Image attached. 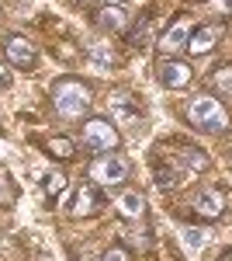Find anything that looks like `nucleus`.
<instances>
[{"mask_svg": "<svg viewBox=\"0 0 232 261\" xmlns=\"http://www.w3.org/2000/svg\"><path fill=\"white\" fill-rule=\"evenodd\" d=\"M187 39H191V24H187V21H177L167 35H159V53H163V56H167V53H180V49L187 45Z\"/></svg>", "mask_w": 232, "mask_h": 261, "instance_id": "11", "label": "nucleus"}, {"mask_svg": "<svg viewBox=\"0 0 232 261\" xmlns=\"http://www.w3.org/2000/svg\"><path fill=\"white\" fill-rule=\"evenodd\" d=\"M49 153L59 157V161H66V157H73V143L66 136H56V140H49Z\"/></svg>", "mask_w": 232, "mask_h": 261, "instance_id": "19", "label": "nucleus"}, {"mask_svg": "<svg viewBox=\"0 0 232 261\" xmlns=\"http://www.w3.org/2000/svg\"><path fill=\"white\" fill-rule=\"evenodd\" d=\"M108 4H128V0H108Z\"/></svg>", "mask_w": 232, "mask_h": 261, "instance_id": "23", "label": "nucleus"}, {"mask_svg": "<svg viewBox=\"0 0 232 261\" xmlns=\"http://www.w3.org/2000/svg\"><path fill=\"white\" fill-rule=\"evenodd\" d=\"M125 174H128V164L121 161L118 153H104V157L90 167V178H94L97 185H108V188H111V185H121Z\"/></svg>", "mask_w": 232, "mask_h": 261, "instance_id": "4", "label": "nucleus"}, {"mask_svg": "<svg viewBox=\"0 0 232 261\" xmlns=\"http://www.w3.org/2000/svg\"><path fill=\"white\" fill-rule=\"evenodd\" d=\"M11 84H14L11 70H7V66H0V91H11Z\"/></svg>", "mask_w": 232, "mask_h": 261, "instance_id": "22", "label": "nucleus"}, {"mask_svg": "<svg viewBox=\"0 0 232 261\" xmlns=\"http://www.w3.org/2000/svg\"><path fill=\"white\" fill-rule=\"evenodd\" d=\"M101 209V192L97 185H80L73 192V202H70V216H94Z\"/></svg>", "mask_w": 232, "mask_h": 261, "instance_id": "7", "label": "nucleus"}, {"mask_svg": "<svg viewBox=\"0 0 232 261\" xmlns=\"http://www.w3.org/2000/svg\"><path fill=\"white\" fill-rule=\"evenodd\" d=\"M4 49H7V60L14 63L18 70H35L39 66V49L24 39V35H11Z\"/></svg>", "mask_w": 232, "mask_h": 261, "instance_id": "5", "label": "nucleus"}, {"mask_svg": "<svg viewBox=\"0 0 232 261\" xmlns=\"http://www.w3.org/2000/svg\"><path fill=\"white\" fill-rule=\"evenodd\" d=\"M101 261H132V254H128V247L115 244V247H108V251L101 254Z\"/></svg>", "mask_w": 232, "mask_h": 261, "instance_id": "21", "label": "nucleus"}, {"mask_svg": "<svg viewBox=\"0 0 232 261\" xmlns=\"http://www.w3.org/2000/svg\"><path fill=\"white\" fill-rule=\"evenodd\" d=\"M180 241H184L187 251H201L208 237H205V230H197V226H184V230H180Z\"/></svg>", "mask_w": 232, "mask_h": 261, "instance_id": "17", "label": "nucleus"}, {"mask_svg": "<svg viewBox=\"0 0 232 261\" xmlns=\"http://www.w3.org/2000/svg\"><path fill=\"white\" fill-rule=\"evenodd\" d=\"M222 39V28L218 24H201V28H194L191 39H187V49H191L194 56H205L208 49H215V42Z\"/></svg>", "mask_w": 232, "mask_h": 261, "instance_id": "9", "label": "nucleus"}, {"mask_svg": "<svg viewBox=\"0 0 232 261\" xmlns=\"http://www.w3.org/2000/svg\"><path fill=\"white\" fill-rule=\"evenodd\" d=\"M184 171H180V167H177V164H167V167H163V164H156V185H159V188H177V185H184Z\"/></svg>", "mask_w": 232, "mask_h": 261, "instance_id": "15", "label": "nucleus"}, {"mask_svg": "<svg viewBox=\"0 0 232 261\" xmlns=\"http://www.w3.org/2000/svg\"><path fill=\"white\" fill-rule=\"evenodd\" d=\"M187 115H191V122L197 125V129H205V133H222V129L229 125L225 108H222L215 98H197V101H191Z\"/></svg>", "mask_w": 232, "mask_h": 261, "instance_id": "2", "label": "nucleus"}, {"mask_svg": "<svg viewBox=\"0 0 232 261\" xmlns=\"http://www.w3.org/2000/svg\"><path fill=\"white\" fill-rule=\"evenodd\" d=\"M118 213H121L125 220H139V216L146 213V199H142L139 192H121V195H118Z\"/></svg>", "mask_w": 232, "mask_h": 261, "instance_id": "13", "label": "nucleus"}, {"mask_svg": "<svg viewBox=\"0 0 232 261\" xmlns=\"http://www.w3.org/2000/svg\"><path fill=\"white\" fill-rule=\"evenodd\" d=\"M52 101H56V112L62 119H80L90 108V91L80 81H59L52 87Z\"/></svg>", "mask_w": 232, "mask_h": 261, "instance_id": "1", "label": "nucleus"}, {"mask_svg": "<svg viewBox=\"0 0 232 261\" xmlns=\"http://www.w3.org/2000/svg\"><path fill=\"white\" fill-rule=\"evenodd\" d=\"M174 164L184 171V178H194V174L208 171V153H205V150H197V146H184V150H177Z\"/></svg>", "mask_w": 232, "mask_h": 261, "instance_id": "8", "label": "nucleus"}, {"mask_svg": "<svg viewBox=\"0 0 232 261\" xmlns=\"http://www.w3.org/2000/svg\"><path fill=\"white\" fill-rule=\"evenodd\" d=\"M83 143H87L90 150L111 153V150H118V129L108 119H87L83 122Z\"/></svg>", "mask_w": 232, "mask_h": 261, "instance_id": "3", "label": "nucleus"}, {"mask_svg": "<svg viewBox=\"0 0 232 261\" xmlns=\"http://www.w3.org/2000/svg\"><path fill=\"white\" fill-rule=\"evenodd\" d=\"M108 108H111V115H115L121 125H136L139 115H142L139 98H136V94H128V91H115V94L108 98Z\"/></svg>", "mask_w": 232, "mask_h": 261, "instance_id": "6", "label": "nucleus"}, {"mask_svg": "<svg viewBox=\"0 0 232 261\" xmlns=\"http://www.w3.org/2000/svg\"><path fill=\"white\" fill-rule=\"evenodd\" d=\"M218 261H229V258H218Z\"/></svg>", "mask_w": 232, "mask_h": 261, "instance_id": "24", "label": "nucleus"}, {"mask_svg": "<svg viewBox=\"0 0 232 261\" xmlns=\"http://www.w3.org/2000/svg\"><path fill=\"white\" fill-rule=\"evenodd\" d=\"M212 84L218 87V91H225V94H232V66H225V70H218L212 77Z\"/></svg>", "mask_w": 232, "mask_h": 261, "instance_id": "20", "label": "nucleus"}, {"mask_svg": "<svg viewBox=\"0 0 232 261\" xmlns=\"http://www.w3.org/2000/svg\"><path fill=\"white\" fill-rule=\"evenodd\" d=\"M222 209H225L222 192H201V195L194 199V213H197L201 220H218V216H222Z\"/></svg>", "mask_w": 232, "mask_h": 261, "instance_id": "12", "label": "nucleus"}, {"mask_svg": "<svg viewBox=\"0 0 232 261\" xmlns=\"http://www.w3.org/2000/svg\"><path fill=\"white\" fill-rule=\"evenodd\" d=\"M62 192H66V174L49 171V174H45V195H49V199H59Z\"/></svg>", "mask_w": 232, "mask_h": 261, "instance_id": "18", "label": "nucleus"}, {"mask_svg": "<svg viewBox=\"0 0 232 261\" xmlns=\"http://www.w3.org/2000/svg\"><path fill=\"white\" fill-rule=\"evenodd\" d=\"M101 28H111V32H118V28H125V21H128V11H125V4H104L101 7Z\"/></svg>", "mask_w": 232, "mask_h": 261, "instance_id": "14", "label": "nucleus"}, {"mask_svg": "<svg viewBox=\"0 0 232 261\" xmlns=\"http://www.w3.org/2000/svg\"><path fill=\"white\" fill-rule=\"evenodd\" d=\"M159 81L167 84V87H187V81H191V66L180 60H163V66H159Z\"/></svg>", "mask_w": 232, "mask_h": 261, "instance_id": "10", "label": "nucleus"}, {"mask_svg": "<svg viewBox=\"0 0 232 261\" xmlns=\"http://www.w3.org/2000/svg\"><path fill=\"white\" fill-rule=\"evenodd\" d=\"M90 63H94L97 70H111L118 63V56H115V49H111L108 42H94V45H90Z\"/></svg>", "mask_w": 232, "mask_h": 261, "instance_id": "16", "label": "nucleus"}]
</instances>
